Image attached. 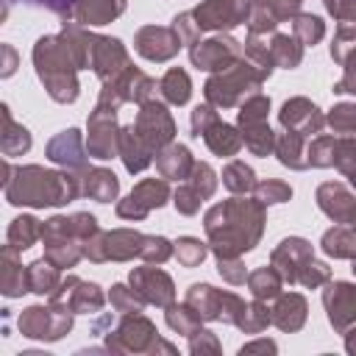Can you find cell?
Listing matches in <instances>:
<instances>
[{
    "label": "cell",
    "instance_id": "cell-2",
    "mask_svg": "<svg viewBox=\"0 0 356 356\" xmlns=\"http://www.w3.org/2000/svg\"><path fill=\"white\" fill-rule=\"evenodd\" d=\"M164 200H167V184L164 181H145L131 192V197L117 211H120V217H142V214H147V209L161 206Z\"/></svg>",
    "mask_w": 356,
    "mask_h": 356
},
{
    "label": "cell",
    "instance_id": "cell-10",
    "mask_svg": "<svg viewBox=\"0 0 356 356\" xmlns=\"http://www.w3.org/2000/svg\"><path fill=\"white\" fill-rule=\"evenodd\" d=\"M328 122L337 128V131H342V134H348V131H353L356 128V106H337L334 111H331V117H328Z\"/></svg>",
    "mask_w": 356,
    "mask_h": 356
},
{
    "label": "cell",
    "instance_id": "cell-11",
    "mask_svg": "<svg viewBox=\"0 0 356 356\" xmlns=\"http://www.w3.org/2000/svg\"><path fill=\"white\" fill-rule=\"evenodd\" d=\"M203 256H206V248H203L197 239H181V242H178V259H181L184 264L192 267V264H197Z\"/></svg>",
    "mask_w": 356,
    "mask_h": 356
},
{
    "label": "cell",
    "instance_id": "cell-7",
    "mask_svg": "<svg viewBox=\"0 0 356 356\" xmlns=\"http://www.w3.org/2000/svg\"><path fill=\"white\" fill-rule=\"evenodd\" d=\"M161 89H164V95L172 103H186V97H189V78H186V72L184 70H170L167 78L161 81Z\"/></svg>",
    "mask_w": 356,
    "mask_h": 356
},
{
    "label": "cell",
    "instance_id": "cell-13",
    "mask_svg": "<svg viewBox=\"0 0 356 356\" xmlns=\"http://www.w3.org/2000/svg\"><path fill=\"white\" fill-rule=\"evenodd\" d=\"M286 197H289V189H286L284 184L270 181V184H261V186H259V200H264V203H281V200H286Z\"/></svg>",
    "mask_w": 356,
    "mask_h": 356
},
{
    "label": "cell",
    "instance_id": "cell-5",
    "mask_svg": "<svg viewBox=\"0 0 356 356\" xmlns=\"http://www.w3.org/2000/svg\"><path fill=\"white\" fill-rule=\"evenodd\" d=\"M203 136H206L209 147H211L214 153H220V156H231V153H236V147H239L236 131H234L231 125H222L217 117L211 120V131H203Z\"/></svg>",
    "mask_w": 356,
    "mask_h": 356
},
{
    "label": "cell",
    "instance_id": "cell-12",
    "mask_svg": "<svg viewBox=\"0 0 356 356\" xmlns=\"http://www.w3.org/2000/svg\"><path fill=\"white\" fill-rule=\"evenodd\" d=\"M295 28H298V33H303L306 42H317L323 36V22L317 17H298Z\"/></svg>",
    "mask_w": 356,
    "mask_h": 356
},
{
    "label": "cell",
    "instance_id": "cell-14",
    "mask_svg": "<svg viewBox=\"0 0 356 356\" xmlns=\"http://www.w3.org/2000/svg\"><path fill=\"white\" fill-rule=\"evenodd\" d=\"M31 3V0H28ZM47 8H53V11H58V14H67L70 11V6H72V0H47L44 3Z\"/></svg>",
    "mask_w": 356,
    "mask_h": 356
},
{
    "label": "cell",
    "instance_id": "cell-4",
    "mask_svg": "<svg viewBox=\"0 0 356 356\" xmlns=\"http://www.w3.org/2000/svg\"><path fill=\"white\" fill-rule=\"evenodd\" d=\"M234 44H236V42H231V39H211V42H206L200 50H197V47L192 50V61L200 64L203 70H220V67H222L220 53H236Z\"/></svg>",
    "mask_w": 356,
    "mask_h": 356
},
{
    "label": "cell",
    "instance_id": "cell-6",
    "mask_svg": "<svg viewBox=\"0 0 356 356\" xmlns=\"http://www.w3.org/2000/svg\"><path fill=\"white\" fill-rule=\"evenodd\" d=\"M159 167H161L164 175H178V178H181V175L186 172V167H189V150L181 147V145H172L170 150L161 153Z\"/></svg>",
    "mask_w": 356,
    "mask_h": 356
},
{
    "label": "cell",
    "instance_id": "cell-3",
    "mask_svg": "<svg viewBox=\"0 0 356 356\" xmlns=\"http://www.w3.org/2000/svg\"><path fill=\"white\" fill-rule=\"evenodd\" d=\"M125 8V0H83L78 6V19L89 25H103Z\"/></svg>",
    "mask_w": 356,
    "mask_h": 356
},
{
    "label": "cell",
    "instance_id": "cell-8",
    "mask_svg": "<svg viewBox=\"0 0 356 356\" xmlns=\"http://www.w3.org/2000/svg\"><path fill=\"white\" fill-rule=\"evenodd\" d=\"M353 242H356V234L350 236L345 228H339V231H328L325 234V239H323V248L328 250V253H334V256H353Z\"/></svg>",
    "mask_w": 356,
    "mask_h": 356
},
{
    "label": "cell",
    "instance_id": "cell-9",
    "mask_svg": "<svg viewBox=\"0 0 356 356\" xmlns=\"http://www.w3.org/2000/svg\"><path fill=\"white\" fill-rule=\"evenodd\" d=\"M225 184L234 189V192H245L253 186V170L245 167L242 161H234L228 170H225Z\"/></svg>",
    "mask_w": 356,
    "mask_h": 356
},
{
    "label": "cell",
    "instance_id": "cell-1",
    "mask_svg": "<svg viewBox=\"0 0 356 356\" xmlns=\"http://www.w3.org/2000/svg\"><path fill=\"white\" fill-rule=\"evenodd\" d=\"M248 3L245 0H209L195 11L197 28H234L239 19H245Z\"/></svg>",
    "mask_w": 356,
    "mask_h": 356
}]
</instances>
